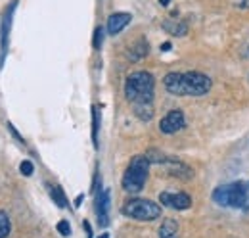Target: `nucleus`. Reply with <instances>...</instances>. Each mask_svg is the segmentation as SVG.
Returning a JSON list of instances; mask_svg holds the SVG:
<instances>
[{
    "label": "nucleus",
    "instance_id": "16",
    "mask_svg": "<svg viewBox=\"0 0 249 238\" xmlns=\"http://www.w3.org/2000/svg\"><path fill=\"white\" fill-rule=\"evenodd\" d=\"M10 235V217L0 211V238H6Z\"/></svg>",
    "mask_w": 249,
    "mask_h": 238
},
{
    "label": "nucleus",
    "instance_id": "20",
    "mask_svg": "<svg viewBox=\"0 0 249 238\" xmlns=\"http://www.w3.org/2000/svg\"><path fill=\"white\" fill-rule=\"evenodd\" d=\"M85 229H87V235H89V238H92V229H90V223H89V221H85Z\"/></svg>",
    "mask_w": 249,
    "mask_h": 238
},
{
    "label": "nucleus",
    "instance_id": "7",
    "mask_svg": "<svg viewBox=\"0 0 249 238\" xmlns=\"http://www.w3.org/2000/svg\"><path fill=\"white\" fill-rule=\"evenodd\" d=\"M159 200L163 206L171 209H188L192 206V198L186 192H161Z\"/></svg>",
    "mask_w": 249,
    "mask_h": 238
},
{
    "label": "nucleus",
    "instance_id": "11",
    "mask_svg": "<svg viewBox=\"0 0 249 238\" xmlns=\"http://www.w3.org/2000/svg\"><path fill=\"white\" fill-rule=\"evenodd\" d=\"M159 238H178V223L173 219H165L159 227Z\"/></svg>",
    "mask_w": 249,
    "mask_h": 238
},
{
    "label": "nucleus",
    "instance_id": "23",
    "mask_svg": "<svg viewBox=\"0 0 249 238\" xmlns=\"http://www.w3.org/2000/svg\"><path fill=\"white\" fill-rule=\"evenodd\" d=\"M169 2H171V0H159V4H161V6H167Z\"/></svg>",
    "mask_w": 249,
    "mask_h": 238
},
{
    "label": "nucleus",
    "instance_id": "1",
    "mask_svg": "<svg viewBox=\"0 0 249 238\" xmlns=\"http://www.w3.org/2000/svg\"><path fill=\"white\" fill-rule=\"evenodd\" d=\"M163 85L175 96H203L211 89V79L197 71L169 73L163 79Z\"/></svg>",
    "mask_w": 249,
    "mask_h": 238
},
{
    "label": "nucleus",
    "instance_id": "15",
    "mask_svg": "<svg viewBox=\"0 0 249 238\" xmlns=\"http://www.w3.org/2000/svg\"><path fill=\"white\" fill-rule=\"evenodd\" d=\"M163 29H167L171 35H184V33H186V25H184V23H177V21L169 20V21H165V23H163Z\"/></svg>",
    "mask_w": 249,
    "mask_h": 238
},
{
    "label": "nucleus",
    "instance_id": "3",
    "mask_svg": "<svg viewBox=\"0 0 249 238\" xmlns=\"http://www.w3.org/2000/svg\"><path fill=\"white\" fill-rule=\"evenodd\" d=\"M213 200L218 206H230V208H249V182H230L224 186H218L213 192Z\"/></svg>",
    "mask_w": 249,
    "mask_h": 238
},
{
    "label": "nucleus",
    "instance_id": "8",
    "mask_svg": "<svg viewBox=\"0 0 249 238\" xmlns=\"http://www.w3.org/2000/svg\"><path fill=\"white\" fill-rule=\"evenodd\" d=\"M16 4L18 0H14L10 4V8L6 10L4 14V20H2V39H0V69H2V63H4V56L8 52V37H10V25H12V14L16 10Z\"/></svg>",
    "mask_w": 249,
    "mask_h": 238
},
{
    "label": "nucleus",
    "instance_id": "18",
    "mask_svg": "<svg viewBox=\"0 0 249 238\" xmlns=\"http://www.w3.org/2000/svg\"><path fill=\"white\" fill-rule=\"evenodd\" d=\"M58 231H60L62 237H69V235H71V227H69V223H67L65 219H62V221L58 223Z\"/></svg>",
    "mask_w": 249,
    "mask_h": 238
},
{
    "label": "nucleus",
    "instance_id": "2",
    "mask_svg": "<svg viewBox=\"0 0 249 238\" xmlns=\"http://www.w3.org/2000/svg\"><path fill=\"white\" fill-rule=\"evenodd\" d=\"M154 87H156V81H154L152 73L136 71V73L128 75V79L124 83V96L134 106L152 104V100H154Z\"/></svg>",
    "mask_w": 249,
    "mask_h": 238
},
{
    "label": "nucleus",
    "instance_id": "14",
    "mask_svg": "<svg viewBox=\"0 0 249 238\" xmlns=\"http://www.w3.org/2000/svg\"><path fill=\"white\" fill-rule=\"evenodd\" d=\"M50 196H52V200H54L60 208H65V206H67L65 196H63V190L58 186V184H50Z\"/></svg>",
    "mask_w": 249,
    "mask_h": 238
},
{
    "label": "nucleus",
    "instance_id": "5",
    "mask_svg": "<svg viewBox=\"0 0 249 238\" xmlns=\"http://www.w3.org/2000/svg\"><path fill=\"white\" fill-rule=\"evenodd\" d=\"M123 213L136 221H154L161 215V208L146 198H130L123 206Z\"/></svg>",
    "mask_w": 249,
    "mask_h": 238
},
{
    "label": "nucleus",
    "instance_id": "9",
    "mask_svg": "<svg viewBox=\"0 0 249 238\" xmlns=\"http://www.w3.org/2000/svg\"><path fill=\"white\" fill-rule=\"evenodd\" d=\"M96 213L100 227L109 225V190H102L96 194Z\"/></svg>",
    "mask_w": 249,
    "mask_h": 238
},
{
    "label": "nucleus",
    "instance_id": "13",
    "mask_svg": "<svg viewBox=\"0 0 249 238\" xmlns=\"http://www.w3.org/2000/svg\"><path fill=\"white\" fill-rule=\"evenodd\" d=\"M98 129H100V110L98 106H92V144L98 148Z\"/></svg>",
    "mask_w": 249,
    "mask_h": 238
},
{
    "label": "nucleus",
    "instance_id": "12",
    "mask_svg": "<svg viewBox=\"0 0 249 238\" xmlns=\"http://www.w3.org/2000/svg\"><path fill=\"white\" fill-rule=\"evenodd\" d=\"M134 114H136L138 118L142 119V121H150V119L154 118V108H152V104L134 106Z\"/></svg>",
    "mask_w": 249,
    "mask_h": 238
},
{
    "label": "nucleus",
    "instance_id": "24",
    "mask_svg": "<svg viewBox=\"0 0 249 238\" xmlns=\"http://www.w3.org/2000/svg\"><path fill=\"white\" fill-rule=\"evenodd\" d=\"M98 238H109V235H107V233H104L102 237H98Z\"/></svg>",
    "mask_w": 249,
    "mask_h": 238
},
{
    "label": "nucleus",
    "instance_id": "4",
    "mask_svg": "<svg viewBox=\"0 0 249 238\" xmlns=\"http://www.w3.org/2000/svg\"><path fill=\"white\" fill-rule=\"evenodd\" d=\"M148 171H150V161L146 156H134L128 169L123 175V188L130 194H136L144 188L146 178H148Z\"/></svg>",
    "mask_w": 249,
    "mask_h": 238
},
{
    "label": "nucleus",
    "instance_id": "21",
    "mask_svg": "<svg viewBox=\"0 0 249 238\" xmlns=\"http://www.w3.org/2000/svg\"><path fill=\"white\" fill-rule=\"evenodd\" d=\"M83 200H85V196H83V194H79V196H77V200H75V206L79 208V206L83 204Z\"/></svg>",
    "mask_w": 249,
    "mask_h": 238
},
{
    "label": "nucleus",
    "instance_id": "19",
    "mask_svg": "<svg viewBox=\"0 0 249 238\" xmlns=\"http://www.w3.org/2000/svg\"><path fill=\"white\" fill-rule=\"evenodd\" d=\"M19 171H21L25 177L33 175V163H31V161H21V165H19Z\"/></svg>",
    "mask_w": 249,
    "mask_h": 238
},
{
    "label": "nucleus",
    "instance_id": "17",
    "mask_svg": "<svg viewBox=\"0 0 249 238\" xmlns=\"http://www.w3.org/2000/svg\"><path fill=\"white\" fill-rule=\"evenodd\" d=\"M102 40H104V29L102 27H96L94 29V48L98 50V48H102Z\"/></svg>",
    "mask_w": 249,
    "mask_h": 238
},
{
    "label": "nucleus",
    "instance_id": "10",
    "mask_svg": "<svg viewBox=\"0 0 249 238\" xmlns=\"http://www.w3.org/2000/svg\"><path fill=\"white\" fill-rule=\"evenodd\" d=\"M130 20H132V16L126 14V12H115V14H111L109 20H107V33L109 35L121 33L130 23Z\"/></svg>",
    "mask_w": 249,
    "mask_h": 238
},
{
    "label": "nucleus",
    "instance_id": "6",
    "mask_svg": "<svg viewBox=\"0 0 249 238\" xmlns=\"http://www.w3.org/2000/svg\"><path fill=\"white\" fill-rule=\"evenodd\" d=\"M184 114L180 112V110H173V112H169L165 118L161 119V123H159V129H161V133H165V135H175V133H178L180 129H184Z\"/></svg>",
    "mask_w": 249,
    "mask_h": 238
},
{
    "label": "nucleus",
    "instance_id": "22",
    "mask_svg": "<svg viewBox=\"0 0 249 238\" xmlns=\"http://www.w3.org/2000/svg\"><path fill=\"white\" fill-rule=\"evenodd\" d=\"M169 48H171V44H169V42H165V44H161V50H165V52H167Z\"/></svg>",
    "mask_w": 249,
    "mask_h": 238
}]
</instances>
